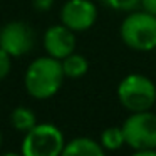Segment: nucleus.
I'll use <instances>...</instances> for the list:
<instances>
[{
  "instance_id": "15",
  "label": "nucleus",
  "mask_w": 156,
  "mask_h": 156,
  "mask_svg": "<svg viewBox=\"0 0 156 156\" xmlns=\"http://www.w3.org/2000/svg\"><path fill=\"white\" fill-rule=\"evenodd\" d=\"M55 0H32V5L37 12H49Z\"/></svg>"
},
{
  "instance_id": "7",
  "label": "nucleus",
  "mask_w": 156,
  "mask_h": 156,
  "mask_svg": "<svg viewBox=\"0 0 156 156\" xmlns=\"http://www.w3.org/2000/svg\"><path fill=\"white\" fill-rule=\"evenodd\" d=\"M98 5L92 0H67L61 9V22L74 32H86L98 22Z\"/></svg>"
},
{
  "instance_id": "6",
  "label": "nucleus",
  "mask_w": 156,
  "mask_h": 156,
  "mask_svg": "<svg viewBox=\"0 0 156 156\" xmlns=\"http://www.w3.org/2000/svg\"><path fill=\"white\" fill-rule=\"evenodd\" d=\"M0 47L12 57H20L34 47V30L22 20H14L0 29Z\"/></svg>"
},
{
  "instance_id": "9",
  "label": "nucleus",
  "mask_w": 156,
  "mask_h": 156,
  "mask_svg": "<svg viewBox=\"0 0 156 156\" xmlns=\"http://www.w3.org/2000/svg\"><path fill=\"white\" fill-rule=\"evenodd\" d=\"M104 148L101 143L87 136H77V138L66 141L64 156H104Z\"/></svg>"
},
{
  "instance_id": "5",
  "label": "nucleus",
  "mask_w": 156,
  "mask_h": 156,
  "mask_svg": "<svg viewBox=\"0 0 156 156\" xmlns=\"http://www.w3.org/2000/svg\"><path fill=\"white\" fill-rule=\"evenodd\" d=\"M121 126L126 146H129L133 153L141 149H156V112L151 109L129 112Z\"/></svg>"
},
{
  "instance_id": "17",
  "label": "nucleus",
  "mask_w": 156,
  "mask_h": 156,
  "mask_svg": "<svg viewBox=\"0 0 156 156\" xmlns=\"http://www.w3.org/2000/svg\"><path fill=\"white\" fill-rule=\"evenodd\" d=\"M134 156H156V149H141V151H134Z\"/></svg>"
},
{
  "instance_id": "18",
  "label": "nucleus",
  "mask_w": 156,
  "mask_h": 156,
  "mask_svg": "<svg viewBox=\"0 0 156 156\" xmlns=\"http://www.w3.org/2000/svg\"><path fill=\"white\" fill-rule=\"evenodd\" d=\"M0 146H2V133H0Z\"/></svg>"
},
{
  "instance_id": "3",
  "label": "nucleus",
  "mask_w": 156,
  "mask_h": 156,
  "mask_svg": "<svg viewBox=\"0 0 156 156\" xmlns=\"http://www.w3.org/2000/svg\"><path fill=\"white\" fill-rule=\"evenodd\" d=\"M116 96L128 112L149 111L156 104V84L144 74L131 72L119 81Z\"/></svg>"
},
{
  "instance_id": "4",
  "label": "nucleus",
  "mask_w": 156,
  "mask_h": 156,
  "mask_svg": "<svg viewBox=\"0 0 156 156\" xmlns=\"http://www.w3.org/2000/svg\"><path fill=\"white\" fill-rule=\"evenodd\" d=\"M66 139L62 131L51 122H37L25 133L20 153L24 156H59L62 154Z\"/></svg>"
},
{
  "instance_id": "11",
  "label": "nucleus",
  "mask_w": 156,
  "mask_h": 156,
  "mask_svg": "<svg viewBox=\"0 0 156 156\" xmlns=\"http://www.w3.org/2000/svg\"><path fill=\"white\" fill-rule=\"evenodd\" d=\"M10 122L14 126L15 131L19 133H27L37 124V118H35V112L32 109L25 108V106H19L12 111L10 114Z\"/></svg>"
},
{
  "instance_id": "13",
  "label": "nucleus",
  "mask_w": 156,
  "mask_h": 156,
  "mask_svg": "<svg viewBox=\"0 0 156 156\" xmlns=\"http://www.w3.org/2000/svg\"><path fill=\"white\" fill-rule=\"evenodd\" d=\"M104 7L111 9L114 12H122V14H128L133 12L139 7V0H99Z\"/></svg>"
},
{
  "instance_id": "2",
  "label": "nucleus",
  "mask_w": 156,
  "mask_h": 156,
  "mask_svg": "<svg viewBox=\"0 0 156 156\" xmlns=\"http://www.w3.org/2000/svg\"><path fill=\"white\" fill-rule=\"evenodd\" d=\"M122 44L134 52H151L156 49V15L136 9L128 12L119 25Z\"/></svg>"
},
{
  "instance_id": "8",
  "label": "nucleus",
  "mask_w": 156,
  "mask_h": 156,
  "mask_svg": "<svg viewBox=\"0 0 156 156\" xmlns=\"http://www.w3.org/2000/svg\"><path fill=\"white\" fill-rule=\"evenodd\" d=\"M44 49L47 52V55L55 57L59 61L66 59L67 55H71L72 52H76V32L71 30L69 27H66L64 24H55L45 30L44 34Z\"/></svg>"
},
{
  "instance_id": "1",
  "label": "nucleus",
  "mask_w": 156,
  "mask_h": 156,
  "mask_svg": "<svg viewBox=\"0 0 156 156\" xmlns=\"http://www.w3.org/2000/svg\"><path fill=\"white\" fill-rule=\"evenodd\" d=\"M66 79L62 62L51 55L37 57L29 64L24 76L25 91L34 99H51L59 92Z\"/></svg>"
},
{
  "instance_id": "10",
  "label": "nucleus",
  "mask_w": 156,
  "mask_h": 156,
  "mask_svg": "<svg viewBox=\"0 0 156 156\" xmlns=\"http://www.w3.org/2000/svg\"><path fill=\"white\" fill-rule=\"evenodd\" d=\"M62 69L67 79H81L87 74L89 71V61L86 55L72 52L71 55H67L66 59H62Z\"/></svg>"
},
{
  "instance_id": "16",
  "label": "nucleus",
  "mask_w": 156,
  "mask_h": 156,
  "mask_svg": "<svg viewBox=\"0 0 156 156\" xmlns=\"http://www.w3.org/2000/svg\"><path fill=\"white\" fill-rule=\"evenodd\" d=\"M139 9L156 15V0H139Z\"/></svg>"
},
{
  "instance_id": "14",
  "label": "nucleus",
  "mask_w": 156,
  "mask_h": 156,
  "mask_svg": "<svg viewBox=\"0 0 156 156\" xmlns=\"http://www.w3.org/2000/svg\"><path fill=\"white\" fill-rule=\"evenodd\" d=\"M10 59H12V55L0 47V81L5 79L9 76V72H10V69H12V61Z\"/></svg>"
},
{
  "instance_id": "12",
  "label": "nucleus",
  "mask_w": 156,
  "mask_h": 156,
  "mask_svg": "<svg viewBox=\"0 0 156 156\" xmlns=\"http://www.w3.org/2000/svg\"><path fill=\"white\" fill-rule=\"evenodd\" d=\"M99 143L104 148V151H119L126 144L122 126H109L99 136Z\"/></svg>"
}]
</instances>
